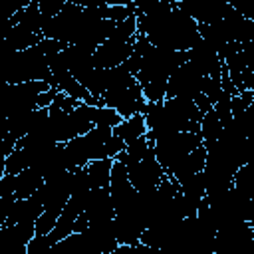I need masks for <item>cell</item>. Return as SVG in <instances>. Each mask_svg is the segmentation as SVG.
Segmentation results:
<instances>
[{"instance_id": "8992f818", "label": "cell", "mask_w": 254, "mask_h": 254, "mask_svg": "<svg viewBox=\"0 0 254 254\" xmlns=\"http://www.w3.org/2000/svg\"><path fill=\"white\" fill-rule=\"evenodd\" d=\"M81 12H83V6H79L77 2H65L64 10L56 18H52V22L44 28L42 36L46 40H56V42H62V44H69L71 38H73L75 28L79 24Z\"/></svg>"}, {"instance_id": "52a82bcc", "label": "cell", "mask_w": 254, "mask_h": 254, "mask_svg": "<svg viewBox=\"0 0 254 254\" xmlns=\"http://www.w3.org/2000/svg\"><path fill=\"white\" fill-rule=\"evenodd\" d=\"M125 169L129 173V181L133 183V187L137 190H147V189L159 187L167 179V173L161 167V163L157 161L153 149L141 161H137V163H133V165H129Z\"/></svg>"}, {"instance_id": "6da1fadb", "label": "cell", "mask_w": 254, "mask_h": 254, "mask_svg": "<svg viewBox=\"0 0 254 254\" xmlns=\"http://www.w3.org/2000/svg\"><path fill=\"white\" fill-rule=\"evenodd\" d=\"M127 145L113 133L111 127H93L89 133L65 143V157L69 171L87 167L91 161L117 159Z\"/></svg>"}, {"instance_id": "ba28073f", "label": "cell", "mask_w": 254, "mask_h": 254, "mask_svg": "<svg viewBox=\"0 0 254 254\" xmlns=\"http://www.w3.org/2000/svg\"><path fill=\"white\" fill-rule=\"evenodd\" d=\"M135 42H137V38L127 40V42L113 40V38L105 40L93 54V65L97 69H113L117 65L127 64V60L131 58V54L135 50Z\"/></svg>"}, {"instance_id": "4fadbf2b", "label": "cell", "mask_w": 254, "mask_h": 254, "mask_svg": "<svg viewBox=\"0 0 254 254\" xmlns=\"http://www.w3.org/2000/svg\"><path fill=\"white\" fill-rule=\"evenodd\" d=\"M52 254H97L91 238L87 236V232H71L69 236H65L64 240H60L54 248Z\"/></svg>"}, {"instance_id": "5b68a950", "label": "cell", "mask_w": 254, "mask_h": 254, "mask_svg": "<svg viewBox=\"0 0 254 254\" xmlns=\"http://www.w3.org/2000/svg\"><path fill=\"white\" fill-rule=\"evenodd\" d=\"M204 77L189 60L169 77V85H167V97L165 99H173V97H187V99H196L202 93V83Z\"/></svg>"}, {"instance_id": "5bb4252c", "label": "cell", "mask_w": 254, "mask_h": 254, "mask_svg": "<svg viewBox=\"0 0 254 254\" xmlns=\"http://www.w3.org/2000/svg\"><path fill=\"white\" fill-rule=\"evenodd\" d=\"M46 177L36 169H26L20 175H14V194L16 198H30L42 185Z\"/></svg>"}, {"instance_id": "2e32d148", "label": "cell", "mask_w": 254, "mask_h": 254, "mask_svg": "<svg viewBox=\"0 0 254 254\" xmlns=\"http://www.w3.org/2000/svg\"><path fill=\"white\" fill-rule=\"evenodd\" d=\"M113 165H115V159H103V161H91L85 167L91 189H109Z\"/></svg>"}, {"instance_id": "d6986e66", "label": "cell", "mask_w": 254, "mask_h": 254, "mask_svg": "<svg viewBox=\"0 0 254 254\" xmlns=\"http://www.w3.org/2000/svg\"><path fill=\"white\" fill-rule=\"evenodd\" d=\"M234 189L244 196H254V163L242 165L234 175Z\"/></svg>"}, {"instance_id": "277c9868", "label": "cell", "mask_w": 254, "mask_h": 254, "mask_svg": "<svg viewBox=\"0 0 254 254\" xmlns=\"http://www.w3.org/2000/svg\"><path fill=\"white\" fill-rule=\"evenodd\" d=\"M109 194L115 208V214L129 212L137 206V189L129 181V173L123 163L115 159V165L111 169V181H109Z\"/></svg>"}, {"instance_id": "e0dca14e", "label": "cell", "mask_w": 254, "mask_h": 254, "mask_svg": "<svg viewBox=\"0 0 254 254\" xmlns=\"http://www.w3.org/2000/svg\"><path fill=\"white\" fill-rule=\"evenodd\" d=\"M224 127H226V125L220 121V117L216 115L214 109L208 111V113H204V117H202V121H200V137H202L204 147L214 145V143L218 141V137L222 135Z\"/></svg>"}, {"instance_id": "9c48e42d", "label": "cell", "mask_w": 254, "mask_h": 254, "mask_svg": "<svg viewBox=\"0 0 254 254\" xmlns=\"http://www.w3.org/2000/svg\"><path fill=\"white\" fill-rule=\"evenodd\" d=\"M185 14H189L198 26H208L220 22L230 10V2L224 0H196V2H177Z\"/></svg>"}, {"instance_id": "30bf717a", "label": "cell", "mask_w": 254, "mask_h": 254, "mask_svg": "<svg viewBox=\"0 0 254 254\" xmlns=\"http://www.w3.org/2000/svg\"><path fill=\"white\" fill-rule=\"evenodd\" d=\"M36 236V224H12V226H2L0 228V238H2V248L4 254H26L30 240Z\"/></svg>"}, {"instance_id": "ac0fdd59", "label": "cell", "mask_w": 254, "mask_h": 254, "mask_svg": "<svg viewBox=\"0 0 254 254\" xmlns=\"http://www.w3.org/2000/svg\"><path fill=\"white\" fill-rule=\"evenodd\" d=\"M91 121H93L95 127H111V129H115L123 121V117L111 107L91 105Z\"/></svg>"}, {"instance_id": "3957f363", "label": "cell", "mask_w": 254, "mask_h": 254, "mask_svg": "<svg viewBox=\"0 0 254 254\" xmlns=\"http://www.w3.org/2000/svg\"><path fill=\"white\" fill-rule=\"evenodd\" d=\"M151 143H153L155 157L161 163V167L165 169V173L177 161H181L185 155H189L194 149L204 145L200 133H171V135H163L159 139H153Z\"/></svg>"}, {"instance_id": "9a60e30c", "label": "cell", "mask_w": 254, "mask_h": 254, "mask_svg": "<svg viewBox=\"0 0 254 254\" xmlns=\"http://www.w3.org/2000/svg\"><path fill=\"white\" fill-rule=\"evenodd\" d=\"M147 121H145V115H133V117H127L123 119L115 129L113 133L125 143V145H131L135 143L137 139L145 137L147 135Z\"/></svg>"}, {"instance_id": "8fae6325", "label": "cell", "mask_w": 254, "mask_h": 254, "mask_svg": "<svg viewBox=\"0 0 254 254\" xmlns=\"http://www.w3.org/2000/svg\"><path fill=\"white\" fill-rule=\"evenodd\" d=\"M44 212V200L38 192H34L30 198H18L10 210L8 220L2 226H12V224H28V222H38V218Z\"/></svg>"}, {"instance_id": "ffe728a7", "label": "cell", "mask_w": 254, "mask_h": 254, "mask_svg": "<svg viewBox=\"0 0 254 254\" xmlns=\"http://www.w3.org/2000/svg\"><path fill=\"white\" fill-rule=\"evenodd\" d=\"M58 242L52 238V234H36L30 244H28V252L26 254H52V248Z\"/></svg>"}, {"instance_id": "7c38bea8", "label": "cell", "mask_w": 254, "mask_h": 254, "mask_svg": "<svg viewBox=\"0 0 254 254\" xmlns=\"http://www.w3.org/2000/svg\"><path fill=\"white\" fill-rule=\"evenodd\" d=\"M204 163H206V147L202 145V147L194 149L192 153L185 155L181 161H177V163L167 171V177H169L171 181L181 183V181H185V179L190 177V175L202 173Z\"/></svg>"}, {"instance_id": "7a4b0ae2", "label": "cell", "mask_w": 254, "mask_h": 254, "mask_svg": "<svg viewBox=\"0 0 254 254\" xmlns=\"http://www.w3.org/2000/svg\"><path fill=\"white\" fill-rule=\"evenodd\" d=\"M4 77L8 85L28 81H46L52 85L54 81L50 60L46 58L40 44L24 52L4 54Z\"/></svg>"}]
</instances>
